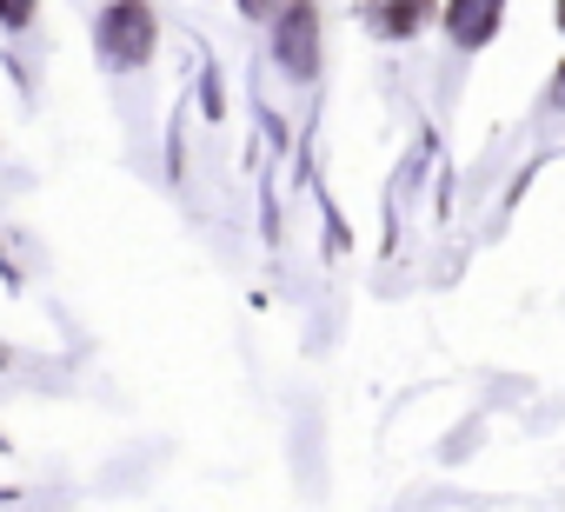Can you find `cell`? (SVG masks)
Masks as SVG:
<instances>
[{
	"mask_svg": "<svg viewBox=\"0 0 565 512\" xmlns=\"http://www.w3.org/2000/svg\"><path fill=\"white\" fill-rule=\"evenodd\" d=\"M558 28H565V0H558Z\"/></svg>",
	"mask_w": 565,
	"mask_h": 512,
	"instance_id": "52a82bcc",
	"label": "cell"
},
{
	"mask_svg": "<svg viewBox=\"0 0 565 512\" xmlns=\"http://www.w3.org/2000/svg\"><path fill=\"white\" fill-rule=\"evenodd\" d=\"M153 54V8L147 0H107L100 14V61L107 67H140Z\"/></svg>",
	"mask_w": 565,
	"mask_h": 512,
	"instance_id": "6da1fadb",
	"label": "cell"
},
{
	"mask_svg": "<svg viewBox=\"0 0 565 512\" xmlns=\"http://www.w3.org/2000/svg\"><path fill=\"white\" fill-rule=\"evenodd\" d=\"M34 21V0H0V28H28Z\"/></svg>",
	"mask_w": 565,
	"mask_h": 512,
	"instance_id": "5b68a950",
	"label": "cell"
},
{
	"mask_svg": "<svg viewBox=\"0 0 565 512\" xmlns=\"http://www.w3.org/2000/svg\"><path fill=\"white\" fill-rule=\"evenodd\" d=\"M279 61H287V74H313L320 67V14L307 8H294L287 0V14H279Z\"/></svg>",
	"mask_w": 565,
	"mask_h": 512,
	"instance_id": "7a4b0ae2",
	"label": "cell"
},
{
	"mask_svg": "<svg viewBox=\"0 0 565 512\" xmlns=\"http://www.w3.org/2000/svg\"><path fill=\"white\" fill-rule=\"evenodd\" d=\"M426 8H433V0H373V28L399 41V34H413L426 21Z\"/></svg>",
	"mask_w": 565,
	"mask_h": 512,
	"instance_id": "277c9868",
	"label": "cell"
},
{
	"mask_svg": "<svg viewBox=\"0 0 565 512\" xmlns=\"http://www.w3.org/2000/svg\"><path fill=\"white\" fill-rule=\"evenodd\" d=\"M239 8H246V14H279L287 0H239Z\"/></svg>",
	"mask_w": 565,
	"mask_h": 512,
	"instance_id": "8992f818",
	"label": "cell"
},
{
	"mask_svg": "<svg viewBox=\"0 0 565 512\" xmlns=\"http://www.w3.org/2000/svg\"><path fill=\"white\" fill-rule=\"evenodd\" d=\"M499 8H505V0H452V8H446L452 41H459V47H486L492 28H499Z\"/></svg>",
	"mask_w": 565,
	"mask_h": 512,
	"instance_id": "3957f363",
	"label": "cell"
}]
</instances>
